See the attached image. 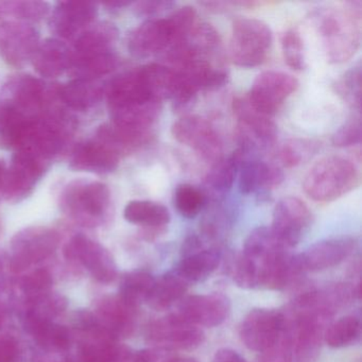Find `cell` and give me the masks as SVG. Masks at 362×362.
I'll return each mask as SVG.
<instances>
[{"instance_id":"cell-1","label":"cell","mask_w":362,"mask_h":362,"mask_svg":"<svg viewBox=\"0 0 362 362\" xmlns=\"http://www.w3.org/2000/svg\"><path fill=\"white\" fill-rule=\"evenodd\" d=\"M289 250L270 228L262 226L252 230L233 266L235 283L243 289L285 290L304 274L298 255Z\"/></svg>"},{"instance_id":"cell-2","label":"cell","mask_w":362,"mask_h":362,"mask_svg":"<svg viewBox=\"0 0 362 362\" xmlns=\"http://www.w3.org/2000/svg\"><path fill=\"white\" fill-rule=\"evenodd\" d=\"M361 1H349L344 7L315 10L313 22L321 40L322 49L330 64H342L359 49Z\"/></svg>"},{"instance_id":"cell-3","label":"cell","mask_w":362,"mask_h":362,"mask_svg":"<svg viewBox=\"0 0 362 362\" xmlns=\"http://www.w3.org/2000/svg\"><path fill=\"white\" fill-rule=\"evenodd\" d=\"M359 184V173L351 160L326 156L315 163L303 182L305 194L317 202H332Z\"/></svg>"},{"instance_id":"cell-4","label":"cell","mask_w":362,"mask_h":362,"mask_svg":"<svg viewBox=\"0 0 362 362\" xmlns=\"http://www.w3.org/2000/svg\"><path fill=\"white\" fill-rule=\"evenodd\" d=\"M273 43L270 27L257 18H238L233 22L230 60L236 66L253 69L266 62Z\"/></svg>"},{"instance_id":"cell-5","label":"cell","mask_w":362,"mask_h":362,"mask_svg":"<svg viewBox=\"0 0 362 362\" xmlns=\"http://www.w3.org/2000/svg\"><path fill=\"white\" fill-rule=\"evenodd\" d=\"M361 298V284L329 283L307 290L292 302L290 313H310L332 319Z\"/></svg>"},{"instance_id":"cell-6","label":"cell","mask_w":362,"mask_h":362,"mask_svg":"<svg viewBox=\"0 0 362 362\" xmlns=\"http://www.w3.org/2000/svg\"><path fill=\"white\" fill-rule=\"evenodd\" d=\"M110 203L109 187L100 182L77 180L69 183L61 194L63 209L86 223L103 219Z\"/></svg>"},{"instance_id":"cell-7","label":"cell","mask_w":362,"mask_h":362,"mask_svg":"<svg viewBox=\"0 0 362 362\" xmlns=\"http://www.w3.org/2000/svg\"><path fill=\"white\" fill-rule=\"evenodd\" d=\"M146 337L152 347L169 353L194 351L205 341L202 328L190 323L177 313L151 322Z\"/></svg>"},{"instance_id":"cell-8","label":"cell","mask_w":362,"mask_h":362,"mask_svg":"<svg viewBox=\"0 0 362 362\" xmlns=\"http://www.w3.org/2000/svg\"><path fill=\"white\" fill-rule=\"evenodd\" d=\"M233 110L237 117V132L243 156L250 152L268 149L277 139V127L269 116L254 109L247 97H238L233 101Z\"/></svg>"},{"instance_id":"cell-9","label":"cell","mask_w":362,"mask_h":362,"mask_svg":"<svg viewBox=\"0 0 362 362\" xmlns=\"http://www.w3.org/2000/svg\"><path fill=\"white\" fill-rule=\"evenodd\" d=\"M287 325V317L281 311L254 308L243 317L239 336L247 349L262 354L281 338Z\"/></svg>"},{"instance_id":"cell-10","label":"cell","mask_w":362,"mask_h":362,"mask_svg":"<svg viewBox=\"0 0 362 362\" xmlns=\"http://www.w3.org/2000/svg\"><path fill=\"white\" fill-rule=\"evenodd\" d=\"M298 79L283 71H267L254 80L247 99L260 113L272 117L298 88Z\"/></svg>"},{"instance_id":"cell-11","label":"cell","mask_w":362,"mask_h":362,"mask_svg":"<svg viewBox=\"0 0 362 362\" xmlns=\"http://www.w3.org/2000/svg\"><path fill=\"white\" fill-rule=\"evenodd\" d=\"M311 223L308 206L296 197H285L275 205L270 230L281 245L292 249L304 239Z\"/></svg>"},{"instance_id":"cell-12","label":"cell","mask_w":362,"mask_h":362,"mask_svg":"<svg viewBox=\"0 0 362 362\" xmlns=\"http://www.w3.org/2000/svg\"><path fill=\"white\" fill-rule=\"evenodd\" d=\"M171 133L175 141L189 147L207 162L222 158V141L211 122L201 116L187 115L173 124Z\"/></svg>"},{"instance_id":"cell-13","label":"cell","mask_w":362,"mask_h":362,"mask_svg":"<svg viewBox=\"0 0 362 362\" xmlns=\"http://www.w3.org/2000/svg\"><path fill=\"white\" fill-rule=\"evenodd\" d=\"M58 233L50 228H26L14 237L11 266L14 272H22L52 255L59 245Z\"/></svg>"},{"instance_id":"cell-14","label":"cell","mask_w":362,"mask_h":362,"mask_svg":"<svg viewBox=\"0 0 362 362\" xmlns=\"http://www.w3.org/2000/svg\"><path fill=\"white\" fill-rule=\"evenodd\" d=\"M45 170V160L28 148H18L11 167L6 171L1 189L9 200L26 197L37 185Z\"/></svg>"},{"instance_id":"cell-15","label":"cell","mask_w":362,"mask_h":362,"mask_svg":"<svg viewBox=\"0 0 362 362\" xmlns=\"http://www.w3.org/2000/svg\"><path fill=\"white\" fill-rule=\"evenodd\" d=\"M287 319L293 336L294 361L317 362L324 342V332L332 320L310 313H290Z\"/></svg>"},{"instance_id":"cell-16","label":"cell","mask_w":362,"mask_h":362,"mask_svg":"<svg viewBox=\"0 0 362 362\" xmlns=\"http://www.w3.org/2000/svg\"><path fill=\"white\" fill-rule=\"evenodd\" d=\"M232 309L230 298L221 292L185 296L179 303L182 317L198 327L214 328L228 320Z\"/></svg>"},{"instance_id":"cell-17","label":"cell","mask_w":362,"mask_h":362,"mask_svg":"<svg viewBox=\"0 0 362 362\" xmlns=\"http://www.w3.org/2000/svg\"><path fill=\"white\" fill-rule=\"evenodd\" d=\"M221 257L218 247H205L201 239L194 235L184 241L182 258L175 271L189 286L202 283L217 270Z\"/></svg>"},{"instance_id":"cell-18","label":"cell","mask_w":362,"mask_h":362,"mask_svg":"<svg viewBox=\"0 0 362 362\" xmlns=\"http://www.w3.org/2000/svg\"><path fill=\"white\" fill-rule=\"evenodd\" d=\"M358 247L354 237L342 236L317 241L298 255L303 272H320L339 266L351 257Z\"/></svg>"},{"instance_id":"cell-19","label":"cell","mask_w":362,"mask_h":362,"mask_svg":"<svg viewBox=\"0 0 362 362\" xmlns=\"http://www.w3.org/2000/svg\"><path fill=\"white\" fill-rule=\"evenodd\" d=\"M39 44V33L28 23L6 22L0 25V57L8 64H25L33 59Z\"/></svg>"},{"instance_id":"cell-20","label":"cell","mask_w":362,"mask_h":362,"mask_svg":"<svg viewBox=\"0 0 362 362\" xmlns=\"http://www.w3.org/2000/svg\"><path fill=\"white\" fill-rule=\"evenodd\" d=\"M66 254L79 260L100 283H111L117 275V268L111 253L100 243L84 235L78 234L71 239L67 245Z\"/></svg>"},{"instance_id":"cell-21","label":"cell","mask_w":362,"mask_h":362,"mask_svg":"<svg viewBox=\"0 0 362 362\" xmlns=\"http://www.w3.org/2000/svg\"><path fill=\"white\" fill-rule=\"evenodd\" d=\"M175 42V31L169 18H152L131 33L128 48L136 58H149L168 49Z\"/></svg>"},{"instance_id":"cell-22","label":"cell","mask_w":362,"mask_h":362,"mask_svg":"<svg viewBox=\"0 0 362 362\" xmlns=\"http://www.w3.org/2000/svg\"><path fill=\"white\" fill-rule=\"evenodd\" d=\"M120 153L107 141H84L76 146L71 158V168L86 173H110L119 164Z\"/></svg>"},{"instance_id":"cell-23","label":"cell","mask_w":362,"mask_h":362,"mask_svg":"<svg viewBox=\"0 0 362 362\" xmlns=\"http://www.w3.org/2000/svg\"><path fill=\"white\" fill-rule=\"evenodd\" d=\"M97 7L90 1L69 0L57 4L52 18L54 33L63 39H73L94 21Z\"/></svg>"},{"instance_id":"cell-24","label":"cell","mask_w":362,"mask_h":362,"mask_svg":"<svg viewBox=\"0 0 362 362\" xmlns=\"http://www.w3.org/2000/svg\"><path fill=\"white\" fill-rule=\"evenodd\" d=\"M239 169V190L243 194H264L281 185L285 179L279 167L255 158L243 160Z\"/></svg>"},{"instance_id":"cell-25","label":"cell","mask_w":362,"mask_h":362,"mask_svg":"<svg viewBox=\"0 0 362 362\" xmlns=\"http://www.w3.org/2000/svg\"><path fill=\"white\" fill-rule=\"evenodd\" d=\"M31 60L42 77L56 78L71 69L73 52L63 42L48 39L39 44Z\"/></svg>"},{"instance_id":"cell-26","label":"cell","mask_w":362,"mask_h":362,"mask_svg":"<svg viewBox=\"0 0 362 362\" xmlns=\"http://www.w3.org/2000/svg\"><path fill=\"white\" fill-rule=\"evenodd\" d=\"M8 86L10 103H13L27 117L35 119L45 101L44 84L33 76L13 78Z\"/></svg>"},{"instance_id":"cell-27","label":"cell","mask_w":362,"mask_h":362,"mask_svg":"<svg viewBox=\"0 0 362 362\" xmlns=\"http://www.w3.org/2000/svg\"><path fill=\"white\" fill-rule=\"evenodd\" d=\"M189 285L175 271L166 273L156 279L147 304L156 311H165L181 302L187 293Z\"/></svg>"},{"instance_id":"cell-28","label":"cell","mask_w":362,"mask_h":362,"mask_svg":"<svg viewBox=\"0 0 362 362\" xmlns=\"http://www.w3.org/2000/svg\"><path fill=\"white\" fill-rule=\"evenodd\" d=\"M33 119L27 117L9 100L0 101V143L8 147H21Z\"/></svg>"},{"instance_id":"cell-29","label":"cell","mask_w":362,"mask_h":362,"mask_svg":"<svg viewBox=\"0 0 362 362\" xmlns=\"http://www.w3.org/2000/svg\"><path fill=\"white\" fill-rule=\"evenodd\" d=\"M135 309L120 298L107 300L100 309L101 330L112 337L128 336L134 329Z\"/></svg>"},{"instance_id":"cell-30","label":"cell","mask_w":362,"mask_h":362,"mask_svg":"<svg viewBox=\"0 0 362 362\" xmlns=\"http://www.w3.org/2000/svg\"><path fill=\"white\" fill-rule=\"evenodd\" d=\"M25 327L43 346L67 349L71 345V337L65 326L59 325L52 320L40 317L30 311L27 313Z\"/></svg>"},{"instance_id":"cell-31","label":"cell","mask_w":362,"mask_h":362,"mask_svg":"<svg viewBox=\"0 0 362 362\" xmlns=\"http://www.w3.org/2000/svg\"><path fill=\"white\" fill-rule=\"evenodd\" d=\"M118 59L113 50L90 54H75L71 69L77 79L90 80L103 77L112 73L117 67Z\"/></svg>"},{"instance_id":"cell-32","label":"cell","mask_w":362,"mask_h":362,"mask_svg":"<svg viewBox=\"0 0 362 362\" xmlns=\"http://www.w3.org/2000/svg\"><path fill=\"white\" fill-rule=\"evenodd\" d=\"M141 77L154 100L173 99L177 92V77L175 69L166 65L152 64L139 67Z\"/></svg>"},{"instance_id":"cell-33","label":"cell","mask_w":362,"mask_h":362,"mask_svg":"<svg viewBox=\"0 0 362 362\" xmlns=\"http://www.w3.org/2000/svg\"><path fill=\"white\" fill-rule=\"evenodd\" d=\"M124 217L127 221L146 228H164L170 222L168 209L160 203L152 201H131L124 207Z\"/></svg>"},{"instance_id":"cell-34","label":"cell","mask_w":362,"mask_h":362,"mask_svg":"<svg viewBox=\"0 0 362 362\" xmlns=\"http://www.w3.org/2000/svg\"><path fill=\"white\" fill-rule=\"evenodd\" d=\"M243 158L245 156L243 152L238 149L228 158H222L214 163L205 180L207 188L211 194L216 197L223 196L230 190Z\"/></svg>"},{"instance_id":"cell-35","label":"cell","mask_w":362,"mask_h":362,"mask_svg":"<svg viewBox=\"0 0 362 362\" xmlns=\"http://www.w3.org/2000/svg\"><path fill=\"white\" fill-rule=\"evenodd\" d=\"M360 315H347L332 321L324 332V342L332 349H344L359 342L361 338Z\"/></svg>"},{"instance_id":"cell-36","label":"cell","mask_w":362,"mask_h":362,"mask_svg":"<svg viewBox=\"0 0 362 362\" xmlns=\"http://www.w3.org/2000/svg\"><path fill=\"white\" fill-rule=\"evenodd\" d=\"M59 94L71 109L86 111L100 100L103 90L90 80L76 79L62 86Z\"/></svg>"},{"instance_id":"cell-37","label":"cell","mask_w":362,"mask_h":362,"mask_svg":"<svg viewBox=\"0 0 362 362\" xmlns=\"http://www.w3.org/2000/svg\"><path fill=\"white\" fill-rule=\"evenodd\" d=\"M117 29L113 25H97L78 37L74 54L110 52L117 40Z\"/></svg>"},{"instance_id":"cell-38","label":"cell","mask_w":362,"mask_h":362,"mask_svg":"<svg viewBox=\"0 0 362 362\" xmlns=\"http://www.w3.org/2000/svg\"><path fill=\"white\" fill-rule=\"evenodd\" d=\"M156 277L146 271L128 273L120 284L119 298L137 308L139 305L147 303L156 284Z\"/></svg>"},{"instance_id":"cell-39","label":"cell","mask_w":362,"mask_h":362,"mask_svg":"<svg viewBox=\"0 0 362 362\" xmlns=\"http://www.w3.org/2000/svg\"><path fill=\"white\" fill-rule=\"evenodd\" d=\"M122 358V349L107 332H101L98 340L86 343L81 349L82 362H119Z\"/></svg>"},{"instance_id":"cell-40","label":"cell","mask_w":362,"mask_h":362,"mask_svg":"<svg viewBox=\"0 0 362 362\" xmlns=\"http://www.w3.org/2000/svg\"><path fill=\"white\" fill-rule=\"evenodd\" d=\"M321 145L313 139H293L286 141L279 152L284 166H298L310 160L319 152Z\"/></svg>"},{"instance_id":"cell-41","label":"cell","mask_w":362,"mask_h":362,"mask_svg":"<svg viewBox=\"0 0 362 362\" xmlns=\"http://www.w3.org/2000/svg\"><path fill=\"white\" fill-rule=\"evenodd\" d=\"M173 200L177 211L187 219L197 217L206 203L204 194L189 184L177 186Z\"/></svg>"},{"instance_id":"cell-42","label":"cell","mask_w":362,"mask_h":362,"mask_svg":"<svg viewBox=\"0 0 362 362\" xmlns=\"http://www.w3.org/2000/svg\"><path fill=\"white\" fill-rule=\"evenodd\" d=\"M337 94L354 109L360 110L361 105V67H353L334 84Z\"/></svg>"},{"instance_id":"cell-43","label":"cell","mask_w":362,"mask_h":362,"mask_svg":"<svg viewBox=\"0 0 362 362\" xmlns=\"http://www.w3.org/2000/svg\"><path fill=\"white\" fill-rule=\"evenodd\" d=\"M284 59L288 66L294 71H303L306 67L304 42L300 33L294 29L284 33L281 39Z\"/></svg>"},{"instance_id":"cell-44","label":"cell","mask_w":362,"mask_h":362,"mask_svg":"<svg viewBox=\"0 0 362 362\" xmlns=\"http://www.w3.org/2000/svg\"><path fill=\"white\" fill-rule=\"evenodd\" d=\"M49 4L43 1H10L0 3V13L13 14L25 22H37L47 16Z\"/></svg>"},{"instance_id":"cell-45","label":"cell","mask_w":362,"mask_h":362,"mask_svg":"<svg viewBox=\"0 0 362 362\" xmlns=\"http://www.w3.org/2000/svg\"><path fill=\"white\" fill-rule=\"evenodd\" d=\"M259 362H296L294 361L293 336H292L289 321L281 338L272 346L262 351Z\"/></svg>"},{"instance_id":"cell-46","label":"cell","mask_w":362,"mask_h":362,"mask_svg":"<svg viewBox=\"0 0 362 362\" xmlns=\"http://www.w3.org/2000/svg\"><path fill=\"white\" fill-rule=\"evenodd\" d=\"M168 18L175 31V44L185 39L199 23L196 9L190 6L179 8Z\"/></svg>"},{"instance_id":"cell-47","label":"cell","mask_w":362,"mask_h":362,"mask_svg":"<svg viewBox=\"0 0 362 362\" xmlns=\"http://www.w3.org/2000/svg\"><path fill=\"white\" fill-rule=\"evenodd\" d=\"M361 122L359 118H351L345 122L332 136V145L338 148H347L358 145L361 141Z\"/></svg>"},{"instance_id":"cell-48","label":"cell","mask_w":362,"mask_h":362,"mask_svg":"<svg viewBox=\"0 0 362 362\" xmlns=\"http://www.w3.org/2000/svg\"><path fill=\"white\" fill-rule=\"evenodd\" d=\"M52 285V279L50 273L44 269L33 271L25 277L22 283V288L25 293L29 294L33 298L44 296Z\"/></svg>"},{"instance_id":"cell-49","label":"cell","mask_w":362,"mask_h":362,"mask_svg":"<svg viewBox=\"0 0 362 362\" xmlns=\"http://www.w3.org/2000/svg\"><path fill=\"white\" fill-rule=\"evenodd\" d=\"M175 4L171 1H163V0H150V1H141L136 4L137 13L141 16H152L166 11L173 7Z\"/></svg>"},{"instance_id":"cell-50","label":"cell","mask_w":362,"mask_h":362,"mask_svg":"<svg viewBox=\"0 0 362 362\" xmlns=\"http://www.w3.org/2000/svg\"><path fill=\"white\" fill-rule=\"evenodd\" d=\"M171 357L173 356L169 351L151 347L139 351L133 357L132 362H169Z\"/></svg>"},{"instance_id":"cell-51","label":"cell","mask_w":362,"mask_h":362,"mask_svg":"<svg viewBox=\"0 0 362 362\" xmlns=\"http://www.w3.org/2000/svg\"><path fill=\"white\" fill-rule=\"evenodd\" d=\"M18 356V347L12 339L0 340V362H16Z\"/></svg>"},{"instance_id":"cell-52","label":"cell","mask_w":362,"mask_h":362,"mask_svg":"<svg viewBox=\"0 0 362 362\" xmlns=\"http://www.w3.org/2000/svg\"><path fill=\"white\" fill-rule=\"evenodd\" d=\"M211 362H247L243 356H241L238 351L235 349H218L214 355Z\"/></svg>"},{"instance_id":"cell-53","label":"cell","mask_w":362,"mask_h":362,"mask_svg":"<svg viewBox=\"0 0 362 362\" xmlns=\"http://www.w3.org/2000/svg\"><path fill=\"white\" fill-rule=\"evenodd\" d=\"M169 362H199L196 358L187 357V356H175L171 357Z\"/></svg>"},{"instance_id":"cell-54","label":"cell","mask_w":362,"mask_h":362,"mask_svg":"<svg viewBox=\"0 0 362 362\" xmlns=\"http://www.w3.org/2000/svg\"><path fill=\"white\" fill-rule=\"evenodd\" d=\"M130 4V1H110V3H105V5L112 8H122L127 7Z\"/></svg>"},{"instance_id":"cell-55","label":"cell","mask_w":362,"mask_h":362,"mask_svg":"<svg viewBox=\"0 0 362 362\" xmlns=\"http://www.w3.org/2000/svg\"><path fill=\"white\" fill-rule=\"evenodd\" d=\"M6 171H7V169H6L5 163H4L3 160H0V189H1V184H3Z\"/></svg>"},{"instance_id":"cell-56","label":"cell","mask_w":362,"mask_h":362,"mask_svg":"<svg viewBox=\"0 0 362 362\" xmlns=\"http://www.w3.org/2000/svg\"><path fill=\"white\" fill-rule=\"evenodd\" d=\"M357 362H361V361H360V360H358V361H357Z\"/></svg>"}]
</instances>
